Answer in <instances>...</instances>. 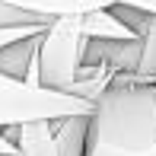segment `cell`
Returning a JSON list of instances; mask_svg holds the SVG:
<instances>
[{"instance_id": "obj_1", "label": "cell", "mask_w": 156, "mask_h": 156, "mask_svg": "<svg viewBox=\"0 0 156 156\" xmlns=\"http://www.w3.org/2000/svg\"><path fill=\"white\" fill-rule=\"evenodd\" d=\"M83 156H156V83L112 76L86 115Z\"/></svg>"}, {"instance_id": "obj_6", "label": "cell", "mask_w": 156, "mask_h": 156, "mask_svg": "<svg viewBox=\"0 0 156 156\" xmlns=\"http://www.w3.org/2000/svg\"><path fill=\"white\" fill-rule=\"evenodd\" d=\"M48 23H29V26H3L0 29V48L6 45V41H16V38H23V35H35V32H41Z\"/></svg>"}, {"instance_id": "obj_7", "label": "cell", "mask_w": 156, "mask_h": 156, "mask_svg": "<svg viewBox=\"0 0 156 156\" xmlns=\"http://www.w3.org/2000/svg\"><path fill=\"white\" fill-rule=\"evenodd\" d=\"M29 23H38V19H32L29 13L16 10V6L0 3V29H3V26H29Z\"/></svg>"}, {"instance_id": "obj_9", "label": "cell", "mask_w": 156, "mask_h": 156, "mask_svg": "<svg viewBox=\"0 0 156 156\" xmlns=\"http://www.w3.org/2000/svg\"><path fill=\"white\" fill-rule=\"evenodd\" d=\"M19 150H16V144H10V140L0 134V156H16Z\"/></svg>"}, {"instance_id": "obj_3", "label": "cell", "mask_w": 156, "mask_h": 156, "mask_svg": "<svg viewBox=\"0 0 156 156\" xmlns=\"http://www.w3.org/2000/svg\"><path fill=\"white\" fill-rule=\"evenodd\" d=\"M89 108H93V102L83 96L58 93V89H48V86H29L26 80L0 73V127L89 115Z\"/></svg>"}, {"instance_id": "obj_4", "label": "cell", "mask_w": 156, "mask_h": 156, "mask_svg": "<svg viewBox=\"0 0 156 156\" xmlns=\"http://www.w3.org/2000/svg\"><path fill=\"white\" fill-rule=\"evenodd\" d=\"M10 144H16V156H83L86 115H70L58 121H29L0 127Z\"/></svg>"}, {"instance_id": "obj_8", "label": "cell", "mask_w": 156, "mask_h": 156, "mask_svg": "<svg viewBox=\"0 0 156 156\" xmlns=\"http://www.w3.org/2000/svg\"><path fill=\"white\" fill-rule=\"evenodd\" d=\"M118 3L131 6L137 13H147V16H156V0H118Z\"/></svg>"}, {"instance_id": "obj_2", "label": "cell", "mask_w": 156, "mask_h": 156, "mask_svg": "<svg viewBox=\"0 0 156 156\" xmlns=\"http://www.w3.org/2000/svg\"><path fill=\"white\" fill-rule=\"evenodd\" d=\"M80 16H58L45 26L38 38V86L76 96L83 51L89 41Z\"/></svg>"}, {"instance_id": "obj_5", "label": "cell", "mask_w": 156, "mask_h": 156, "mask_svg": "<svg viewBox=\"0 0 156 156\" xmlns=\"http://www.w3.org/2000/svg\"><path fill=\"white\" fill-rule=\"evenodd\" d=\"M41 32H45V29H41ZM41 32L23 35V38H16V41H6V45L0 48V73H10V76H16V80H26L35 54H38Z\"/></svg>"}]
</instances>
